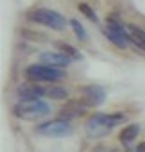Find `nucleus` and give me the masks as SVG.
<instances>
[{"label": "nucleus", "instance_id": "f257e3e1", "mask_svg": "<svg viewBox=\"0 0 145 152\" xmlns=\"http://www.w3.org/2000/svg\"><path fill=\"white\" fill-rule=\"evenodd\" d=\"M124 122H125L124 113H109V115L108 113H97V115L88 118L84 129H86L88 138H102V136L109 134L113 127H116Z\"/></svg>", "mask_w": 145, "mask_h": 152}, {"label": "nucleus", "instance_id": "f03ea898", "mask_svg": "<svg viewBox=\"0 0 145 152\" xmlns=\"http://www.w3.org/2000/svg\"><path fill=\"white\" fill-rule=\"evenodd\" d=\"M29 20L38 23V25H45L48 29H54V31H61L66 25V18L63 15H59L57 11H52V9H45V7L32 9L29 13Z\"/></svg>", "mask_w": 145, "mask_h": 152}, {"label": "nucleus", "instance_id": "7ed1b4c3", "mask_svg": "<svg viewBox=\"0 0 145 152\" xmlns=\"http://www.w3.org/2000/svg\"><path fill=\"white\" fill-rule=\"evenodd\" d=\"M25 77L32 83H57L64 77V72L47 64H31L25 70Z\"/></svg>", "mask_w": 145, "mask_h": 152}, {"label": "nucleus", "instance_id": "20e7f679", "mask_svg": "<svg viewBox=\"0 0 145 152\" xmlns=\"http://www.w3.org/2000/svg\"><path fill=\"white\" fill-rule=\"evenodd\" d=\"M15 115L23 120H38L50 113V106L43 100H32V102H18L15 106Z\"/></svg>", "mask_w": 145, "mask_h": 152}, {"label": "nucleus", "instance_id": "39448f33", "mask_svg": "<svg viewBox=\"0 0 145 152\" xmlns=\"http://www.w3.org/2000/svg\"><path fill=\"white\" fill-rule=\"evenodd\" d=\"M102 32H104V36L111 41V43H115L118 48H127L129 47V43H131V34H129V31L127 29H124V25L116 20V18H108V25H106V29H102Z\"/></svg>", "mask_w": 145, "mask_h": 152}, {"label": "nucleus", "instance_id": "423d86ee", "mask_svg": "<svg viewBox=\"0 0 145 152\" xmlns=\"http://www.w3.org/2000/svg\"><path fill=\"white\" fill-rule=\"evenodd\" d=\"M36 131H38L40 134H43V136H48V138H63V136H70L72 132H74L70 122H68V120H63V118L40 124V125L36 127Z\"/></svg>", "mask_w": 145, "mask_h": 152}, {"label": "nucleus", "instance_id": "0eeeda50", "mask_svg": "<svg viewBox=\"0 0 145 152\" xmlns=\"http://www.w3.org/2000/svg\"><path fill=\"white\" fill-rule=\"evenodd\" d=\"M18 102H32V100H41V97H47V90L38 84H22L16 90Z\"/></svg>", "mask_w": 145, "mask_h": 152}, {"label": "nucleus", "instance_id": "6e6552de", "mask_svg": "<svg viewBox=\"0 0 145 152\" xmlns=\"http://www.w3.org/2000/svg\"><path fill=\"white\" fill-rule=\"evenodd\" d=\"M106 100V90L102 86L97 84H90L83 88V102L90 107V106H100Z\"/></svg>", "mask_w": 145, "mask_h": 152}, {"label": "nucleus", "instance_id": "1a4fd4ad", "mask_svg": "<svg viewBox=\"0 0 145 152\" xmlns=\"http://www.w3.org/2000/svg\"><path fill=\"white\" fill-rule=\"evenodd\" d=\"M88 109V106L83 100H68L61 109H59V118L63 120H70V118H77L81 115H84Z\"/></svg>", "mask_w": 145, "mask_h": 152}, {"label": "nucleus", "instance_id": "9d476101", "mask_svg": "<svg viewBox=\"0 0 145 152\" xmlns=\"http://www.w3.org/2000/svg\"><path fill=\"white\" fill-rule=\"evenodd\" d=\"M70 61L72 59L68 56H64L63 52H43V54H40V63L52 66V68H64L70 64Z\"/></svg>", "mask_w": 145, "mask_h": 152}, {"label": "nucleus", "instance_id": "9b49d317", "mask_svg": "<svg viewBox=\"0 0 145 152\" xmlns=\"http://www.w3.org/2000/svg\"><path fill=\"white\" fill-rule=\"evenodd\" d=\"M140 125L138 124H131V125H125L122 131H120V134H118V140L122 141V143H125V145H129V143H133L136 138H138V134H140Z\"/></svg>", "mask_w": 145, "mask_h": 152}, {"label": "nucleus", "instance_id": "f8f14e48", "mask_svg": "<svg viewBox=\"0 0 145 152\" xmlns=\"http://www.w3.org/2000/svg\"><path fill=\"white\" fill-rule=\"evenodd\" d=\"M127 31L131 34V43H134L138 48L145 50V31L140 29L138 25H133V23L127 25Z\"/></svg>", "mask_w": 145, "mask_h": 152}, {"label": "nucleus", "instance_id": "ddd939ff", "mask_svg": "<svg viewBox=\"0 0 145 152\" xmlns=\"http://www.w3.org/2000/svg\"><path fill=\"white\" fill-rule=\"evenodd\" d=\"M57 48L64 54V56H68L72 61H79V59H83V54L77 50V48H74L72 45H68V43H63V41H57Z\"/></svg>", "mask_w": 145, "mask_h": 152}, {"label": "nucleus", "instance_id": "4468645a", "mask_svg": "<svg viewBox=\"0 0 145 152\" xmlns=\"http://www.w3.org/2000/svg\"><path fill=\"white\" fill-rule=\"evenodd\" d=\"M47 97L52 99V100H63V99L68 97V91L64 88H61V86H50L47 90Z\"/></svg>", "mask_w": 145, "mask_h": 152}, {"label": "nucleus", "instance_id": "2eb2a0df", "mask_svg": "<svg viewBox=\"0 0 145 152\" xmlns=\"http://www.w3.org/2000/svg\"><path fill=\"white\" fill-rule=\"evenodd\" d=\"M70 27L74 29V32H75V36L81 39V41H86L88 39V34H86V29L77 22V20H70Z\"/></svg>", "mask_w": 145, "mask_h": 152}, {"label": "nucleus", "instance_id": "dca6fc26", "mask_svg": "<svg viewBox=\"0 0 145 152\" xmlns=\"http://www.w3.org/2000/svg\"><path fill=\"white\" fill-rule=\"evenodd\" d=\"M77 7H79V11H81V13H83V15H84V16H86L90 22H95V23L99 22V16L95 15V11H93V9L88 6V4H79Z\"/></svg>", "mask_w": 145, "mask_h": 152}, {"label": "nucleus", "instance_id": "f3484780", "mask_svg": "<svg viewBox=\"0 0 145 152\" xmlns=\"http://www.w3.org/2000/svg\"><path fill=\"white\" fill-rule=\"evenodd\" d=\"M138 150H140V152H145V141H143V143H140V145H138Z\"/></svg>", "mask_w": 145, "mask_h": 152}, {"label": "nucleus", "instance_id": "a211bd4d", "mask_svg": "<svg viewBox=\"0 0 145 152\" xmlns=\"http://www.w3.org/2000/svg\"><path fill=\"white\" fill-rule=\"evenodd\" d=\"M95 152H108V150H106V148H97Z\"/></svg>", "mask_w": 145, "mask_h": 152}]
</instances>
